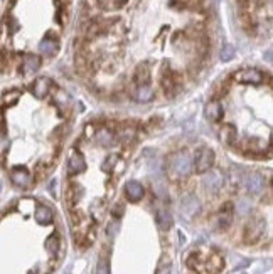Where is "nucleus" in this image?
<instances>
[{
	"instance_id": "nucleus-1",
	"label": "nucleus",
	"mask_w": 273,
	"mask_h": 274,
	"mask_svg": "<svg viewBox=\"0 0 273 274\" xmlns=\"http://www.w3.org/2000/svg\"><path fill=\"white\" fill-rule=\"evenodd\" d=\"M169 169L179 177H187L192 170V158L187 151H177L169 158Z\"/></svg>"
},
{
	"instance_id": "nucleus-2",
	"label": "nucleus",
	"mask_w": 273,
	"mask_h": 274,
	"mask_svg": "<svg viewBox=\"0 0 273 274\" xmlns=\"http://www.w3.org/2000/svg\"><path fill=\"white\" fill-rule=\"evenodd\" d=\"M212 163H214V153H212V150H209V148H206V147L199 148L194 160H192V165H194L196 172H199V173H206L207 170H211Z\"/></svg>"
},
{
	"instance_id": "nucleus-3",
	"label": "nucleus",
	"mask_w": 273,
	"mask_h": 274,
	"mask_svg": "<svg viewBox=\"0 0 273 274\" xmlns=\"http://www.w3.org/2000/svg\"><path fill=\"white\" fill-rule=\"evenodd\" d=\"M234 79H236L238 83H243V84H261L263 83V72L258 71V69H243L240 72H236V76H234Z\"/></svg>"
},
{
	"instance_id": "nucleus-4",
	"label": "nucleus",
	"mask_w": 273,
	"mask_h": 274,
	"mask_svg": "<svg viewBox=\"0 0 273 274\" xmlns=\"http://www.w3.org/2000/svg\"><path fill=\"white\" fill-rule=\"evenodd\" d=\"M225 184V173L221 170H207L204 175V185L209 192H218Z\"/></svg>"
},
{
	"instance_id": "nucleus-5",
	"label": "nucleus",
	"mask_w": 273,
	"mask_h": 274,
	"mask_svg": "<svg viewBox=\"0 0 273 274\" xmlns=\"http://www.w3.org/2000/svg\"><path fill=\"white\" fill-rule=\"evenodd\" d=\"M51 87H52V81L49 78H37L36 81L32 83V94L37 98V100H44L49 93H51Z\"/></svg>"
},
{
	"instance_id": "nucleus-6",
	"label": "nucleus",
	"mask_w": 273,
	"mask_h": 274,
	"mask_svg": "<svg viewBox=\"0 0 273 274\" xmlns=\"http://www.w3.org/2000/svg\"><path fill=\"white\" fill-rule=\"evenodd\" d=\"M243 182H245V185L250 193H260L265 187V178L258 172H250L245 178H243Z\"/></svg>"
},
{
	"instance_id": "nucleus-7",
	"label": "nucleus",
	"mask_w": 273,
	"mask_h": 274,
	"mask_svg": "<svg viewBox=\"0 0 273 274\" xmlns=\"http://www.w3.org/2000/svg\"><path fill=\"white\" fill-rule=\"evenodd\" d=\"M10 180H12V184L17 185V187H27L30 184L29 170L24 169V167H15L12 172H10Z\"/></svg>"
},
{
	"instance_id": "nucleus-8",
	"label": "nucleus",
	"mask_w": 273,
	"mask_h": 274,
	"mask_svg": "<svg viewBox=\"0 0 273 274\" xmlns=\"http://www.w3.org/2000/svg\"><path fill=\"white\" fill-rule=\"evenodd\" d=\"M41 67V58L36 54H25L24 59H22V66H21V71L22 74H34V72H37Z\"/></svg>"
},
{
	"instance_id": "nucleus-9",
	"label": "nucleus",
	"mask_w": 273,
	"mask_h": 274,
	"mask_svg": "<svg viewBox=\"0 0 273 274\" xmlns=\"http://www.w3.org/2000/svg\"><path fill=\"white\" fill-rule=\"evenodd\" d=\"M39 51L43 52L44 56H47V58H54L56 54H58V51H59V44H58V41L54 39L52 36H46L43 41H41V44H39Z\"/></svg>"
},
{
	"instance_id": "nucleus-10",
	"label": "nucleus",
	"mask_w": 273,
	"mask_h": 274,
	"mask_svg": "<svg viewBox=\"0 0 273 274\" xmlns=\"http://www.w3.org/2000/svg\"><path fill=\"white\" fill-rule=\"evenodd\" d=\"M134 83H135V86L150 84V69L147 63H142L136 66V69L134 72Z\"/></svg>"
},
{
	"instance_id": "nucleus-11",
	"label": "nucleus",
	"mask_w": 273,
	"mask_h": 274,
	"mask_svg": "<svg viewBox=\"0 0 273 274\" xmlns=\"http://www.w3.org/2000/svg\"><path fill=\"white\" fill-rule=\"evenodd\" d=\"M68 170L69 173H81L86 170V162L79 151H73L69 160H68Z\"/></svg>"
},
{
	"instance_id": "nucleus-12",
	"label": "nucleus",
	"mask_w": 273,
	"mask_h": 274,
	"mask_svg": "<svg viewBox=\"0 0 273 274\" xmlns=\"http://www.w3.org/2000/svg\"><path fill=\"white\" fill-rule=\"evenodd\" d=\"M199 211V200L194 195H187L182 199L181 202V212L184 217H192L196 212Z\"/></svg>"
},
{
	"instance_id": "nucleus-13",
	"label": "nucleus",
	"mask_w": 273,
	"mask_h": 274,
	"mask_svg": "<svg viewBox=\"0 0 273 274\" xmlns=\"http://www.w3.org/2000/svg\"><path fill=\"white\" fill-rule=\"evenodd\" d=\"M204 116L211 121V123H216L223 118V106L221 103L218 101H209L204 108Z\"/></svg>"
},
{
	"instance_id": "nucleus-14",
	"label": "nucleus",
	"mask_w": 273,
	"mask_h": 274,
	"mask_svg": "<svg viewBox=\"0 0 273 274\" xmlns=\"http://www.w3.org/2000/svg\"><path fill=\"white\" fill-rule=\"evenodd\" d=\"M132 96H134V100L138 101V103H149V101L154 100L155 93H154V89L150 87V84L135 86L134 87V93H132Z\"/></svg>"
},
{
	"instance_id": "nucleus-15",
	"label": "nucleus",
	"mask_w": 273,
	"mask_h": 274,
	"mask_svg": "<svg viewBox=\"0 0 273 274\" xmlns=\"http://www.w3.org/2000/svg\"><path fill=\"white\" fill-rule=\"evenodd\" d=\"M125 193H127L130 202H138L143 197V193H145V190H143V187L138 182H128V184L125 185Z\"/></svg>"
},
{
	"instance_id": "nucleus-16",
	"label": "nucleus",
	"mask_w": 273,
	"mask_h": 274,
	"mask_svg": "<svg viewBox=\"0 0 273 274\" xmlns=\"http://www.w3.org/2000/svg\"><path fill=\"white\" fill-rule=\"evenodd\" d=\"M219 138H221V142L226 145H233L234 142H236L238 133H236V130H234L233 125H225V126L221 128V131H219Z\"/></svg>"
},
{
	"instance_id": "nucleus-17",
	"label": "nucleus",
	"mask_w": 273,
	"mask_h": 274,
	"mask_svg": "<svg viewBox=\"0 0 273 274\" xmlns=\"http://www.w3.org/2000/svg\"><path fill=\"white\" fill-rule=\"evenodd\" d=\"M172 214H170L167 209H160V211L157 212V226L160 227L162 231H169L170 227H172Z\"/></svg>"
},
{
	"instance_id": "nucleus-18",
	"label": "nucleus",
	"mask_w": 273,
	"mask_h": 274,
	"mask_svg": "<svg viewBox=\"0 0 273 274\" xmlns=\"http://www.w3.org/2000/svg\"><path fill=\"white\" fill-rule=\"evenodd\" d=\"M36 220L37 224H41V226H47V224H51L52 220V211L49 207H46V205H39V207L36 209Z\"/></svg>"
},
{
	"instance_id": "nucleus-19",
	"label": "nucleus",
	"mask_w": 273,
	"mask_h": 274,
	"mask_svg": "<svg viewBox=\"0 0 273 274\" xmlns=\"http://www.w3.org/2000/svg\"><path fill=\"white\" fill-rule=\"evenodd\" d=\"M96 140L101 145H112L113 140H115V135H113V133L110 131V130L103 128V130H100V131L96 133Z\"/></svg>"
},
{
	"instance_id": "nucleus-20",
	"label": "nucleus",
	"mask_w": 273,
	"mask_h": 274,
	"mask_svg": "<svg viewBox=\"0 0 273 274\" xmlns=\"http://www.w3.org/2000/svg\"><path fill=\"white\" fill-rule=\"evenodd\" d=\"M46 249H47L52 256H56V254H58V251H59V237H58V235H56V234L49 235V239L46 241Z\"/></svg>"
},
{
	"instance_id": "nucleus-21",
	"label": "nucleus",
	"mask_w": 273,
	"mask_h": 274,
	"mask_svg": "<svg viewBox=\"0 0 273 274\" xmlns=\"http://www.w3.org/2000/svg\"><path fill=\"white\" fill-rule=\"evenodd\" d=\"M19 98H21V91L10 89V91H7V93L3 94V103H5L7 106H12V105H15V103L19 101Z\"/></svg>"
},
{
	"instance_id": "nucleus-22",
	"label": "nucleus",
	"mask_w": 273,
	"mask_h": 274,
	"mask_svg": "<svg viewBox=\"0 0 273 274\" xmlns=\"http://www.w3.org/2000/svg\"><path fill=\"white\" fill-rule=\"evenodd\" d=\"M228 177H229V182L233 185L240 184V182H243V172L240 167H231L229 169V173H228Z\"/></svg>"
},
{
	"instance_id": "nucleus-23",
	"label": "nucleus",
	"mask_w": 273,
	"mask_h": 274,
	"mask_svg": "<svg viewBox=\"0 0 273 274\" xmlns=\"http://www.w3.org/2000/svg\"><path fill=\"white\" fill-rule=\"evenodd\" d=\"M218 217H219V224H221V227H228L231 224V219H233V215H231V211H225V209L219 212Z\"/></svg>"
},
{
	"instance_id": "nucleus-24",
	"label": "nucleus",
	"mask_w": 273,
	"mask_h": 274,
	"mask_svg": "<svg viewBox=\"0 0 273 274\" xmlns=\"http://www.w3.org/2000/svg\"><path fill=\"white\" fill-rule=\"evenodd\" d=\"M219 58H221V61H231L234 58V47L233 45H229V44H226L225 47H223V51H221V56H219Z\"/></svg>"
},
{
	"instance_id": "nucleus-25",
	"label": "nucleus",
	"mask_w": 273,
	"mask_h": 274,
	"mask_svg": "<svg viewBox=\"0 0 273 274\" xmlns=\"http://www.w3.org/2000/svg\"><path fill=\"white\" fill-rule=\"evenodd\" d=\"M96 274H110V268H108V261L101 257L98 261V268H96Z\"/></svg>"
},
{
	"instance_id": "nucleus-26",
	"label": "nucleus",
	"mask_w": 273,
	"mask_h": 274,
	"mask_svg": "<svg viewBox=\"0 0 273 274\" xmlns=\"http://www.w3.org/2000/svg\"><path fill=\"white\" fill-rule=\"evenodd\" d=\"M116 162H118V158H116V155H110L108 160L103 163V169L106 170V172H110V170L113 169V165H116Z\"/></svg>"
},
{
	"instance_id": "nucleus-27",
	"label": "nucleus",
	"mask_w": 273,
	"mask_h": 274,
	"mask_svg": "<svg viewBox=\"0 0 273 274\" xmlns=\"http://www.w3.org/2000/svg\"><path fill=\"white\" fill-rule=\"evenodd\" d=\"M121 214H123V205H115V207H113V215H121Z\"/></svg>"
},
{
	"instance_id": "nucleus-28",
	"label": "nucleus",
	"mask_w": 273,
	"mask_h": 274,
	"mask_svg": "<svg viewBox=\"0 0 273 274\" xmlns=\"http://www.w3.org/2000/svg\"><path fill=\"white\" fill-rule=\"evenodd\" d=\"M159 274H170V271H169V268H164V269L159 271Z\"/></svg>"
}]
</instances>
